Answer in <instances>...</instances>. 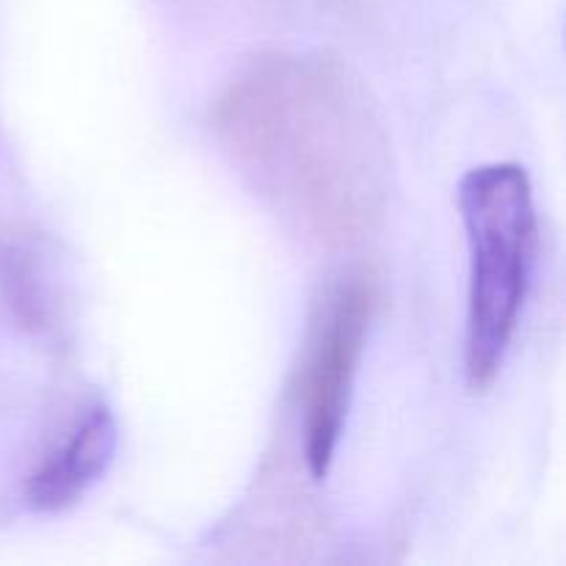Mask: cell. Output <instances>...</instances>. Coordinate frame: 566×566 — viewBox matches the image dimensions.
Masks as SVG:
<instances>
[{
    "label": "cell",
    "instance_id": "7a4b0ae2",
    "mask_svg": "<svg viewBox=\"0 0 566 566\" xmlns=\"http://www.w3.org/2000/svg\"><path fill=\"white\" fill-rule=\"evenodd\" d=\"M459 213L470 252L464 370L470 387L484 390L517 335L534 280L539 221L525 166L497 160L470 169L459 182Z\"/></svg>",
    "mask_w": 566,
    "mask_h": 566
},
{
    "label": "cell",
    "instance_id": "277c9868",
    "mask_svg": "<svg viewBox=\"0 0 566 566\" xmlns=\"http://www.w3.org/2000/svg\"><path fill=\"white\" fill-rule=\"evenodd\" d=\"M119 448V429L108 403L94 401L66 429L61 442L25 479V506L39 514L66 512L108 473Z\"/></svg>",
    "mask_w": 566,
    "mask_h": 566
},
{
    "label": "cell",
    "instance_id": "3957f363",
    "mask_svg": "<svg viewBox=\"0 0 566 566\" xmlns=\"http://www.w3.org/2000/svg\"><path fill=\"white\" fill-rule=\"evenodd\" d=\"M374 313L376 285L368 274L340 276L315 304L302 363L304 459L315 481L335 462Z\"/></svg>",
    "mask_w": 566,
    "mask_h": 566
},
{
    "label": "cell",
    "instance_id": "6da1fadb",
    "mask_svg": "<svg viewBox=\"0 0 566 566\" xmlns=\"http://www.w3.org/2000/svg\"><path fill=\"white\" fill-rule=\"evenodd\" d=\"M241 169L326 241H352L379 213L385 144L340 66L271 55L243 72L216 111Z\"/></svg>",
    "mask_w": 566,
    "mask_h": 566
},
{
    "label": "cell",
    "instance_id": "5b68a950",
    "mask_svg": "<svg viewBox=\"0 0 566 566\" xmlns=\"http://www.w3.org/2000/svg\"><path fill=\"white\" fill-rule=\"evenodd\" d=\"M0 291L20 326L33 332L53 326L55 276L31 238L17 235L0 249Z\"/></svg>",
    "mask_w": 566,
    "mask_h": 566
}]
</instances>
